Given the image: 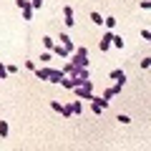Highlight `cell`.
<instances>
[{
    "label": "cell",
    "mask_w": 151,
    "mask_h": 151,
    "mask_svg": "<svg viewBox=\"0 0 151 151\" xmlns=\"http://www.w3.org/2000/svg\"><path fill=\"white\" fill-rule=\"evenodd\" d=\"M73 91H76V96L81 98V101H93V98H96V96H93V91H88V88H83V86H76Z\"/></svg>",
    "instance_id": "cell-1"
},
{
    "label": "cell",
    "mask_w": 151,
    "mask_h": 151,
    "mask_svg": "<svg viewBox=\"0 0 151 151\" xmlns=\"http://www.w3.org/2000/svg\"><path fill=\"white\" fill-rule=\"evenodd\" d=\"M111 38H113V30H106V33H103V38H101V45H98V48H101V53H106V50L111 48Z\"/></svg>",
    "instance_id": "cell-2"
},
{
    "label": "cell",
    "mask_w": 151,
    "mask_h": 151,
    "mask_svg": "<svg viewBox=\"0 0 151 151\" xmlns=\"http://www.w3.org/2000/svg\"><path fill=\"white\" fill-rule=\"evenodd\" d=\"M73 68H88V55H78L73 58Z\"/></svg>",
    "instance_id": "cell-3"
},
{
    "label": "cell",
    "mask_w": 151,
    "mask_h": 151,
    "mask_svg": "<svg viewBox=\"0 0 151 151\" xmlns=\"http://www.w3.org/2000/svg\"><path fill=\"white\" fill-rule=\"evenodd\" d=\"M63 68H60V70H55V68H50V78H48V81L50 83H60V81H63Z\"/></svg>",
    "instance_id": "cell-4"
},
{
    "label": "cell",
    "mask_w": 151,
    "mask_h": 151,
    "mask_svg": "<svg viewBox=\"0 0 151 151\" xmlns=\"http://www.w3.org/2000/svg\"><path fill=\"white\" fill-rule=\"evenodd\" d=\"M111 78H113V81H119L121 86H124V83H126V73H124V70H121V68L111 70Z\"/></svg>",
    "instance_id": "cell-5"
},
{
    "label": "cell",
    "mask_w": 151,
    "mask_h": 151,
    "mask_svg": "<svg viewBox=\"0 0 151 151\" xmlns=\"http://www.w3.org/2000/svg\"><path fill=\"white\" fill-rule=\"evenodd\" d=\"M35 78L38 81H48L50 78V68H35Z\"/></svg>",
    "instance_id": "cell-6"
},
{
    "label": "cell",
    "mask_w": 151,
    "mask_h": 151,
    "mask_svg": "<svg viewBox=\"0 0 151 151\" xmlns=\"http://www.w3.org/2000/svg\"><path fill=\"white\" fill-rule=\"evenodd\" d=\"M58 40H60V45H65V48H68V53H70V50H76V48H73V40H70V38L65 35V33H60V38H58Z\"/></svg>",
    "instance_id": "cell-7"
},
{
    "label": "cell",
    "mask_w": 151,
    "mask_h": 151,
    "mask_svg": "<svg viewBox=\"0 0 151 151\" xmlns=\"http://www.w3.org/2000/svg\"><path fill=\"white\" fill-rule=\"evenodd\" d=\"M53 53L60 55V58H65V55H68V48H65V45H60V43H55V45H53Z\"/></svg>",
    "instance_id": "cell-8"
},
{
    "label": "cell",
    "mask_w": 151,
    "mask_h": 151,
    "mask_svg": "<svg viewBox=\"0 0 151 151\" xmlns=\"http://www.w3.org/2000/svg\"><path fill=\"white\" fill-rule=\"evenodd\" d=\"M103 25H106L108 30H113V28H116V18H111V15H108V18H103Z\"/></svg>",
    "instance_id": "cell-9"
},
{
    "label": "cell",
    "mask_w": 151,
    "mask_h": 151,
    "mask_svg": "<svg viewBox=\"0 0 151 151\" xmlns=\"http://www.w3.org/2000/svg\"><path fill=\"white\" fill-rule=\"evenodd\" d=\"M111 45H116V48H124V38H121V35H113V38H111Z\"/></svg>",
    "instance_id": "cell-10"
},
{
    "label": "cell",
    "mask_w": 151,
    "mask_h": 151,
    "mask_svg": "<svg viewBox=\"0 0 151 151\" xmlns=\"http://www.w3.org/2000/svg\"><path fill=\"white\" fill-rule=\"evenodd\" d=\"M43 45H45V48H48V50H53L55 40H53V38H50V35H45V38H43Z\"/></svg>",
    "instance_id": "cell-11"
},
{
    "label": "cell",
    "mask_w": 151,
    "mask_h": 151,
    "mask_svg": "<svg viewBox=\"0 0 151 151\" xmlns=\"http://www.w3.org/2000/svg\"><path fill=\"white\" fill-rule=\"evenodd\" d=\"M70 108H73V113H83V106H81V98H78V101H73V103H70Z\"/></svg>",
    "instance_id": "cell-12"
},
{
    "label": "cell",
    "mask_w": 151,
    "mask_h": 151,
    "mask_svg": "<svg viewBox=\"0 0 151 151\" xmlns=\"http://www.w3.org/2000/svg\"><path fill=\"white\" fill-rule=\"evenodd\" d=\"M8 136V121H0V139Z\"/></svg>",
    "instance_id": "cell-13"
},
{
    "label": "cell",
    "mask_w": 151,
    "mask_h": 151,
    "mask_svg": "<svg viewBox=\"0 0 151 151\" xmlns=\"http://www.w3.org/2000/svg\"><path fill=\"white\" fill-rule=\"evenodd\" d=\"M91 20L96 23V25H103V18H101V13H91Z\"/></svg>",
    "instance_id": "cell-14"
},
{
    "label": "cell",
    "mask_w": 151,
    "mask_h": 151,
    "mask_svg": "<svg viewBox=\"0 0 151 151\" xmlns=\"http://www.w3.org/2000/svg\"><path fill=\"white\" fill-rule=\"evenodd\" d=\"M15 5L20 8V10H25V8H30V0H15Z\"/></svg>",
    "instance_id": "cell-15"
},
{
    "label": "cell",
    "mask_w": 151,
    "mask_h": 151,
    "mask_svg": "<svg viewBox=\"0 0 151 151\" xmlns=\"http://www.w3.org/2000/svg\"><path fill=\"white\" fill-rule=\"evenodd\" d=\"M50 108H53V111H63V103H60V101H50Z\"/></svg>",
    "instance_id": "cell-16"
},
{
    "label": "cell",
    "mask_w": 151,
    "mask_h": 151,
    "mask_svg": "<svg viewBox=\"0 0 151 151\" xmlns=\"http://www.w3.org/2000/svg\"><path fill=\"white\" fill-rule=\"evenodd\" d=\"M63 73H68V76H76V68H73V63L63 65Z\"/></svg>",
    "instance_id": "cell-17"
},
{
    "label": "cell",
    "mask_w": 151,
    "mask_h": 151,
    "mask_svg": "<svg viewBox=\"0 0 151 151\" xmlns=\"http://www.w3.org/2000/svg\"><path fill=\"white\" fill-rule=\"evenodd\" d=\"M30 8L33 10H40V8H43V0H30Z\"/></svg>",
    "instance_id": "cell-18"
},
{
    "label": "cell",
    "mask_w": 151,
    "mask_h": 151,
    "mask_svg": "<svg viewBox=\"0 0 151 151\" xmlns=\"http://www.w3.org/2000/svg\"><path fill=\"white\" fill-rule=\"evenodd\" d=\"M33 18V8H25V10H23V20H30Z\"/></svg>",
    "instance_id": "cell-19"
},
{
    "label": "cell",
    "mask_w": 151,
    "mask_h": 151,
    "mask_svg": "<svg viewBox=\"0 0 151 151\" xmlns=\"http://www.w3.org/2000/svg\"><path fill=\"white\" fill-rule=\"evenodd\" d=\"M81 86H83V88H88V91H93V81H91V78H86V81H81Z\"/></svg>",
    "instance_id": "cell-20"
},
{
    "label": "cell",
    "mask_w": 151,
    "mask_h": 151,
    "mask_svg": "<svg viewBox=\"0 0 151 151\" xmlns=\"http://www.w3.org/2000/svg\"><path fill=\"white\" fill-rule=\"evenodd\" d=\"M3 78H8V65L0 63V81H3Z\"/></svg>",
    "instance_id": "cell-21"
},
{
    "label": "cell",
    "mask_w": 151,
    "mask_h": 151,
    "mask_svg": "<svg viewBox=\"0 0 151 151\" xmlns=\"http://www.w3.org/2000/svg\"><path fill=\"white\" fill-rule=\"evenodd\" d=\"M63 18H73V8L65 5V8H63Z\"/></svg>",
    "instance_id": "cell-22"
},
{
    "label": "cell",
    "mask_w": 151,
    "mask_h": 151,
    "mask_svg": "<svg viewBox=\"0 0 151 151\" xmlns=\"http://www.w3.org/2000/svg\"><path fill=\"white\" fill-rule=\"evenodd\" d=\"M60 113H63V116H73V108H70V103H68V106H63V111H60Z\"/></svg>",
    "instance_id": "cell-23"
},
{
    "label": "cell",
    "mask_w": 151,
    "mask_h": 151,
    "mask_svg": "<svg viewBox=\"0 0 151 151\" xmlns=\"http://www.w3.org/2000/svg\"><path fill=\"white\" fill-rule=\"evenodd\" d=\"M119 121H121V124H131V119L126 116V113H119Z\"/></svg>",
    "instance_id": "cell-24"
},
{
    "label": "cell",
    "mask_w": 151,
    "mask_h": 151,
    "mask_svg": "<svg viewBox=\"0 0 151 151\" xmlns=\"http://www.w3.org/2000/svg\"><path fill=\"white\" fill-rule=\"evenodd\" d=\"M141 38H144V40H149V38H151V30H149V28H144V30H141Z\"/></svg>",
    "instance_id": "cell-25"
},
{
    "label": "cell",
    "mask_w": 151,
    "mask_h": 151,
    "mask_svg": "<svg viewBox=\"0 0 151 151\" xmlns=\"http://www.w3.org/2000/svg\"><path fill=\"white\" fill-rule=\"evenodd\" d=\"M76 53H78V55H88V48H86V45H81V48H76Z\"/></svg>",
    "instance_id": "cell-26"
},
{
    "label": "cell",
    "mask_w": 151,
    "mask_h": 151,
    "mask_svg": "<svg viewBox=\"0 0 151 151\" xmlns=\"http://www.w3.org/2000/svg\"><path fill=\"white\" fill-rule=\"evenodd\" d=\"M116 93H113V88H106V93H103V98H113Z\"/></svg>",
    "instance_id": "cell-27"
}]
</instances>
